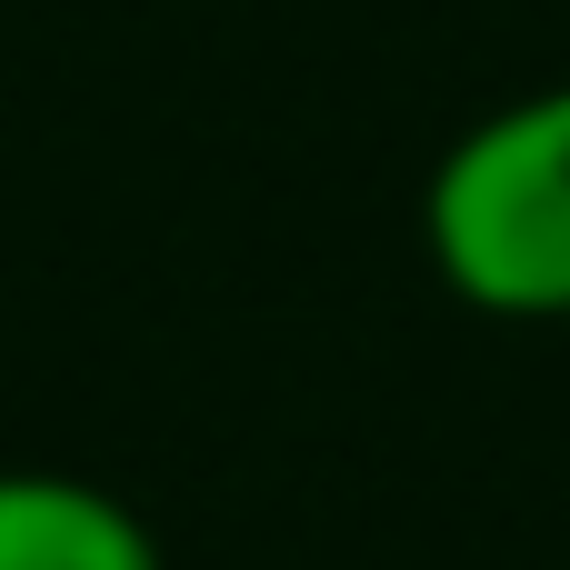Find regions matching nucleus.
<instances>
[{"instance_id": "obj_2", "label": "nucleus", "mask_w": 570, "mask_h": 570, "mask_svg": "<svg viewBox=\"0 0 570 570\" xmlns=\"http://www.w3.org/2000/svg\"><path fill=\"white\" fill-rule=\"evenodd\" d=\"M0 570H170L160 531L80 471H0Z\"/></svg>"}, {"instance_id": "obj_1", "label": "nucleus", "mask_w": 570, "mask_h": 570, "mask_svg": "<svg viewBox=\"0 0 570 570\" xmlns=\"http://www.w3.org/2000/svg\"><path fill=\"white\" fill-rule=\"evenodd\" d=\"M421 250L491 321H570V80L481 110L431 160Z\"/></svg>"}]
</instances>
